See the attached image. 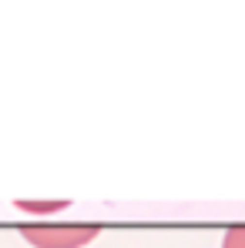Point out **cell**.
Instances as JSON below:
<instances>
[{"mask_svg": "<svg viewBox=\"0 0 245 248\" xmlns=\"http://www.w3.org/2000/svg\"><path fill=\"white\" fill-rule=\"evenodd\" d=\"M98 225H24L20 235L37 248H81L98 238Z\"/></svg>", "mask_w": 245, "mask_h": 248, "instance_id": "1", "label": "cell"}, {"mask_svg": "<svg viewBox=\"0 0 245 248\" xmlns=\"http://www.w3.org/2000/svg\"><path fill=\"white\" fill-rule=\"evenodd\" d=\"M222 248H245V225H232L222 238Z\"/></svg>", "mask_w": 245, "mask_h": 248, "instance_id": "2", "label": "cell"}, {"mask_svg": "<svg viewBox=\"0 0 245 248\" xmlns=\"http://www.w3.org/2000/svg\"><path fill=\"white\" fill-rule=\"evenodd\" d=\"M64 205L67 202H17V208H24V211H57Z\"/></svg>", "mask_w": 245, "mask_h": 248, "instance_id": "3", "label": "cell"}]
</instances>
